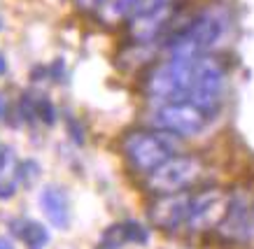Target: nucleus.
Here are the masks:
<instances>
[{"label": "nucleus", "mask_w": 254, "mask_h": 249, "mask_svg": "<svg viewBox=\"0 0 254 249\" xmlns=\"http://www.w3.org/2000/svg\"><path fill=\"white\" fill-rule=\"evenodd\" d=\"M226 26H229L226 16L219 9H205L185 21L182 28L170 33L166 40V49L170 56H189V58L208 56L210 49L217 47V42L224 38Z\"/></svg>", "instance_id": "obj_1"}, {"label": "nucleus", "mask_w": 254, "mask_h": 249, "mask_svg": "<svg viewBox=\"0 0 254 249\" xmlns=\"http://www.w3.org/2000/svg\"><path fill=\"white\" fill-rule=\"evenodd\" d=\"M196 58H189V56H170V61L154 68V70L147 75V82H145L147 96L159 102L187 100L191 82H193Z\"/></svg>", "instance_id": "obj_2"}, {"label": "nucleus", "mask_w": 254, "mask_h": 249, "mask_svg": "<svg viewBox=\"0 0 254 249\" xmlns=\"http://www.w3.org/2000/svg\"><path fill=\"white\" fill-rule=\"evenodd\" d=\"M122 149L133 170L149 175L154 168H159L163 161H168L170 156L175 154L177 142L175 135L166 131H154V133L135 131L126 135Z\"/></svg>", "instance_id": "obj_3"}, {"label": "nucleus", "mask_w": 254, "mask_h": 249, "mask_svg": "<svg viewBox=\"0 0 254 249\" xmlns=\"http://www.w3.org/2000/svg\"><path fill=\"white\" fill-rule=\"evenodd\" d=\"M224 68L210 56H198L193 68V82L187 96V102L198 107L208 119H212L222 107L224 96Z\"/></svg>", "instance_id": "obj_4"}, {"label": "nucleus", "mask_w": 254, "mask_h": 249, "mask_svg": "<svg viewBox=\"0 0 254 249\" xmlns=\"http://www.w3.org/2000/svg\"><path fill=\"white\" fill-rule=\"evenodd\" d=\"M200 172L203 163L196 156H170L168 161H163L147 175V187L159 196L180 194L191 187L193 182H198Z\"/></svg>", "instance_id": "obj_5"}, {"label": "nucleus", "mask_w": 254, "mask_h": 249, "mask_svg": "<svg viewBox=\"0 0 254 249\" xmlns=\"http://www.w3.org/2000/svg\"><path fill=\"white\" fill-rule=\"evenodd\" d=\"M149 121L154 128L173 135H182V138H191L198 135L210 119L200 112L198 107H193L191 102L180 100V102H161L159 107L149 114Z\"/></svg>", "instance_id": "obj_6"}, {"label": "nucleus", "mask_w": 254, "mask_h": 249, "mask_svg": "<svg viewBox=\"0 0 254 249\" xmlns=\"http://www.w3.org/2000/svg\"><path fill=\"white\" fill-rule=\"evenodd\" d=\"M226 207H229V196H224L222 191H203L189 202L187 226L196 233L217 228L226 214Z\"/></svg>", "instance_id": "obj_7"}, {"label": "nucleus", "mask_w": 254, "mask_h": 249, "mask_svg": "<svg viewBox=\"0 0 254 249\" xmlns=\"http://www.w3.org/2000/svg\"><path fill=\"white\" fill-rule=\"evenodd\" d=\"M191 198L185 194H166L149 207V221L161 231H177L187 224Z\"/></svg>", "instance_id": "obj_8"}, {"label": "nucleus", "mask_w": 254, "mask_h": 249, "mask_svg": "<svg viewBox=\"0 0 254 249\" xmlns=\"http://www.w3.org/2000/svg\"><path fill=\"white\" fill-rule=\"evenodd\" d=\"M40 205H42V212L45 217L49 219V224L54 228H61L65 231L70 224V202L65 191L59 187H47L42 194H40Z\"/></svg>", "instance_id": "obj_9"}, {"label": "nucleus", "mask_w": 254, "mask_h": 249, "mask_svg": "<svg viewBox=\"0 0 254 249\" xmlns=\"http://www.w3.org/2000/svg\"><path fill=\"white\" fill-rule=\"evenodd\" d=\"M12 231L21 238L28 249H45L47 242H49V231L38 221H31V219L12 221Z\"/></svg>", "instance_id": "obj_10"}, {"label": "nucleus", "mask_w": 254, "mask_h": 249, "mask_svg": "<svg viewBox=\"0 0 254 249\" xmlns=\"http://www.w3.org/2000/svg\"><path fill=\"white\" fill-rule=\"evenodd\" d=\"M16 179L21 182L23 187H33L40 177V165L35 161H21V163L16 165Z\"/></svg>", "instance_id": "obj_11"}, {"label": "nucleus", "mask_w": 254, "mask_h": 249, "mask_svg": "<svg viewBox=\"0 0 254 249\" xmlns=\"http://www.w3.org/2000/svg\"><path fill=\"white\" fill-rule=\"evenodd\" d=\"M124 226V235H126V242H138V245H145L149 240V231H147L142 224L138 221H126Z\"/></svg>", "instance_id": "obj_12"}, {"label": "nucleus", "mask_w": 254, "mask_h": 249, "mask_svg": "<svg viewBox=\"0 0 254 249\" xmlns=\"http://www.w3.org/2000/svg\"><path fill=\"white\" fill-rule=\"evenodd\" d=\"M16 194V175L5 168H0V200H7Z\"/></svg>", "instance_id": "obj_13"}, {"label": "nucleus", "mask_w": 254, "mask_h": 249, "mask_svg": "<svg viewBox=\"0 0 254 249\" xmlns=\"http://www.w3.org/2000/svg\"><path fill=\"white\" fill-rule=\"evenodd\" d=\"M35 112H38V119H42L45 124H54L56 121V109L54 105L49 102V98H38L35 100Z\"/></svg>", "instance_id": "obj_14"}, {"label": "nucleus", "mask_w": 254, "mask_h": 249, "mask_svg": "<svg viewBox=\"0 0 254 249\" xmlns=\"http://www.w3.org/2000/svg\"><path fill=\"white\" fill-rule=\"evenodd\" d=\"M75 5H77L82 12H98V9L105 5V0H75Z\"/></svg>", "instance_id": "obj_15"}, {"label": "nucleus", "mask_w": 254, "mask_h": 249, "mask_svg": "<svg viewBox=\"0 0 254 249\" xmlns=\"http://www.w3.org/2000/svg\"><path fill=\"white\" fill-rule=\"evenodd\" d=\"M5 112H7V100H5V96L0 94V117H5Z\"/></svg>", "instance_id": "obj_16"}, {"label": "nucleus", "mask_w": 254, "mask_h": 249, "mask_svg": "<svg viewBox=\"0 0 254 249\" xmlns=\"http://www.w3.org/2000/svg\"><path fill=\"white\" fill-rule=\"evenodd\" d=\"M5 70H7V61H5V56L0 54V75H5Z\"/></svg>", "instance_id": "obj_17"}, {"label": "nucleus", "mask_w": 254, "mask_h": 249, "mask_svg": "<svg viewBox=\"0 0 254 249\" xmlns=\"http://www.w3.org/2000/svg\"><path fill=\"white\" fill-rule=\"evenodd\" d=\"M0 249H12V245H9L5 238H0Z\"/></svg>", "instance_id": "obj_18"}]
</instances>
